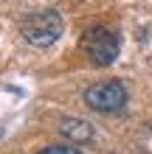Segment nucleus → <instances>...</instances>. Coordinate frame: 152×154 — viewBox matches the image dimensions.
<instances>
[{
    "mask_svg": "<svg viewBox=\"0 0 152 154\" xmlns=\"http://www.w3.org/2000/svg\"><path fill=\"white\" fill-rule=\"evenodd\" d=\"M20 34L23 39L34 45V48H48L59 39L62 34V17L57 11H31L25 20L20 23Z\"/></svg>",
    "mask_w": 152,
    "mask_h": 154,
    "instance_id": "1",
    "label": "nucleus"
},
{
    "mask_svg": "<svg viewBox=\"0 0 152 154\" xmlns=\"http://www.w3.org/2000/svg\"><path fill=\"white\" fill-rule=\"evenodd\" d=\"M82 51L96 67H107L118 59L121 51V37L110 28H93L82 37Z\"/></svg>",
    "mask_w": 152,
    "mask_h": 154,
    "instance_id": "2",
    "label": "nucleus"
},
{
    "mask_svg": "<svg viewBox=\"0 0 152 154\" xmlns=\"http://www.w3.org/2000/svg\"><path fill=\"white\" fill-rule=\"evenodd\" d=\"M85 104L96 112H121L127 106V87L115 79H107V81H99V84H90L85 90Z\"/></svg>",
    "mask_w": 152,
    "mask_h": 154,
    "instance_id": "3",
    "label": "nucleus"
},
{
    "mask_svg": "<svg viewBox=\"0 0 152 154\" xmlns=\"http://www.w3.org/2000/svg\"><path fill=\"white\" fill-rule=\"evenodd\" d=\"M59 132L65 134L70 143H90L93 140V126L82 121V118H68V121H62Z\"/></svg>",
    "mask_w": 152,
    "mask_h": 154,
    "instance_id": "4",
    "label": "nucleus"
},
{
    "mask_svg": "<svg viewBox=\"0 0 152 154\" xmlns=\"http://www.w3.org/2000/svg\"><path fill=\"white\" fill-rule=\"evenodd\" d=\"M37 154H82V151H79L76 146H68V143H57V146H45Z\"/></svg>",
    "mask_w": 152,
    "mask_h": 154,
    "instance_id": "5",
    "label": "nucleus"
}]
</instances>
